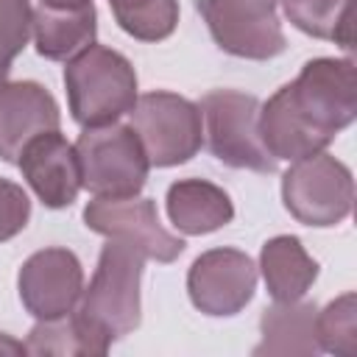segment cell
Returning a JSON list of instances; mask_svg holds the SVG:
<instances>
[{
	"instance_id": "obj_1",
	"label": "cell",
	"mask_w": 357,
	"mask_h": 357,
	"mask_svg": "<svg viewBox=\"0 0 357 357\" xmlns=\"http://www.w3.org/2000/svg\"><path fill=\"white\" fill-rule=\"evenodd\" d=\"M145 254L126 240L109 237L100 248L98 268L84 287L75 312L112 343L131 335L142 321L139 282Z\"/></svg>"
},
{
	"instance_id": "obj_2",
	"label": "cell",
	"mask_w": 357,
	"mask_h": 357,
	"mask_svg": "<svg viewBox=\"0 0 357 357\" xmlns=\"http://www.w3.org/2000/svg\"><path fill=\"white\" fill-rule=\"evenodd\" d=\"M64 89L81 128L117 123L137 103V70L123 53L92 42L67 61Z\"/></svg>"
},
{
	"instance_id": "obj_3",
	"label": "cell",
	"mask_w": 357,
	"mask_h": 357,
	"mask_svg": "<svg viewBox=\"0 0 357 357\" xmlns=\"http://www.w3.org/2000/svg\"><path fill=\"white\" fill-rule=\"evenodd\" d=\"M298 120L326 145L357 117V73L351 59H310L282 86Z\"/></svg>"
},
{
	"instance_id": "obj_4",
	"label": "cell",
	"mask_w": 357,
	"mask_h": 357,
	"mask_svg": "<svg viewBox=\"0 0 357 357\" xmlns=\"http://www.w3.org/2000/svg\"><path fill=\"white\" fill-rule=\"evenodd\" d=\"M75 153L81 187L95 198H131L139 195L148 181L151 162L131 126L106 123L84 128L75 142Z\"/></svg>"
},
{
	"instance_id": "obj_5",
	"label": "cell",
	"mask_w": 357,
	"mask_h": 357,
	"mask_svg": "<svg viewBox=\"0 0 357 357\" xmlns=\"http://www.w3.org/2000/svg\"><path fill=\"white\" fill-rule=\"evenodd\" d=\"M151 167H173L190 162L204 145V120L198 103L184 95L156 89L137 95L128 112Z\"/></svg>"
},
{
	"instance_id": "obj_6",
	"label": "cell",
	"mask_w": 357,
	"mask_h": 357,
	"mask_svg": "<svg viewBox=\"0 0 357 357\" xmlns=\"http://www.w3.org/2000/svg\"><path fill=\"white\" fill-rule=\"evenodd\" d=\"M204 134L212 156L237 170L273 173L276 159L262 148L257 134L259 100L240 89H212L198 103Z\"/></svg>"
},
{
	"instance_id": "obj_7",
	"label": "cell",
	"mask_w": 357,
	"mask_h": 357,
	"mask_svg": "<svg viewBox=\"0 0 357 357\" xmlns=\"http://www.w3.org/2000/svg\"><path fill=\"white\" fill-rule=\"evenodd\" d=\"M282 201L284 209L304 226H337L351 212V170L326 151L298 159L282 176Z\"/></svg>"
},
{
	"instance_id": "obj_8",
	"label": "cell",
	"mask_w": 357,
	"mask_h": 357,
	"mask_svg": "<svg viewBox=\"0 0 357 357\" xmlns=\"http://www.w3.org/2000/svg\"><path fill=\"white\" fill-rule=\"evenodd\" d=\"M276 6L279 0H195L215 45L251 61L276 59L287 47Z\"/></svg>"
},
{
	"instance_id": "obj_9",
	"label": "cell",
	"mask_w": 357,
	"mask_h": 357,
	"mask_svg": "<svg viewBox=\"0 0 357 357\" xmlns=\"http://www.w3.org/2000/svg\"><path fill=\"white\" fill-rule=\"evenodd\" d=\"M84 223L89 231L131 243L153 262H173L184 251V240L162 226L153 198H95L84 206Z\"/></svg>"
},
{
	"instance_id": "obj_10",
	"label": "cell",
	"mask_w": 357,
	"mask_h": 357,
	"mask_svg": "<svg viewBox=\"0 0 357 357\" xmlns=\"http://www.w3.org/2000/svg\"><path fill=\"white\" fill-rule=\"evenodd\" d=\"M257 290V265L240 248H209L187 273V293L195 310L229 318L245 310Z\"/></svg>"
},
{
	"instance_id": "obj_11",
	"label": "cell",
	"mask_w": 357,
	"mask_h": 357,
	"mask_svg": "<svg viewBox=\"0 0 357 357\" xmlns=\"http://www.w3.org/2000/svg\"><path fill=\"white\" fill-rule=\"evenodd\" d=\"M17 290L22 307L36 321H53L78 307L84 293V268L70 248H42L22 262Z\"/></svg>"
},
{
	"instance_id": "obj_12",
	"label": "cell",
	"mask_w": 357,
	"mask_h": 357,
	"mask_svg": "<svg viewBox=\"0 0 357 357\" xmlns=\"http://www.w3.org/2000/svg\"><path fill=\"white\" fill-rule=\"evenodd\" d=\"M17 167L22 170V178L47 209H64L78 198L81 190L78 153L75 145H70L59 128L33 137L22 148Z\"/></svg>"
},
{
	"instance_id": "obj_13",
	"label": "cell",
	"mask_w": 357,
	"mask_h": 357,
	"mask_svg": "<svg viewBox=\"0 0 357 357\" xmlns=\"http://www.w3.org/2000/svg\"><path fill=\"white\" fill-rule=\"evenodd\" d=\"M61 112L56 98L36 81H6L0 86V159L17 165L22 148L45 134L56 131Z\"/></svg>"
},
{
	"instance_id": "obj_14",
	"label": "cell",
	"mask_w": 357,
	"mask_h": 357,
	"mask_svg": "<svg viewBox=\"0 0 357 357\" xmlns=\"http://www.w3.org/2000/svg\"><path fill=\"white\" fill-rule=\"evenodd\" d=\"M167 218L176 226V231L198 237L212 234L231 223L234 204L229 192L206 178H181L167 187Z\"/></svg>"
},
{
	"instance_id": "obj_15",
	"label": "cell",
	"mask_w": 357,
	"mask_h": 357,
	"mask_svg": "<svg viewBox=\"0 0 357 357\" xmlns=\"http://www.w3.org/2000/svg\"><path fill=\"white\" fill-rule=\"evenodd\" d=\"M318 307L312 301H276L259 318L262 340L254 346V354L262 357H312L321 351L315 329Z\"/></svg>"
},
{
	"instance_id": "obj_16",
	"label": "cell",
	"mask_w": 357,
	"mask_h": 357,
	"mask_svg": "<svg viewBox=\"0 0 357 357\" xmlns=\"http://www.w3.org/2000/svg\"><path fill=\"white\" fill-rule=\"evenodd\" d=\"M98 14L95 6L81 8H33V45L47 61H70L95 42Z\"/></svg>"
},
{
	"instance_id": "obj_17",
	"label": "cell",
	"mask_w": 357,
	"mask_h": 357,
	"mask_svg": "<svg viewBox=\"0 0 357 357\" xmlns=\"http://www.w3.org/2000/svg\"><path fill=\"white\" fill-rule=\"evenodd\" d=\"M259 271L273 301H298L318 279V262L296 234H276L259 251Z\"/></svg>"
},
{
	"instance_id": "obj_18",
	"label": "cell",
	"mask_w": 357,
	"mask_h": 357,
	"mask_svg": "<svg viewBox=\"0 0 357 357\" xmlns=\"http://www.w3.org/2000/svg\"><path fill=\"white\" fill-rule=\"evenodd\" d=\"M109 346L112 340L95 332L75 310L53 321H36L25 340L28 354H67V357L106 354Z\"/></svg>"
},
{
	"instance_id": "obj_19",
	"label": "cell",
	"mask_w": 357,
	"mask_h": 357,
	"mask_svg": "<svg viewBox=\"0 0 357 357\" xmlns=\"http://www.w3.org/2000/svg\"><path fill=\"white\" fill-rule=\"evenodd\" d=\"M284 17L307 36L326 39L351 50L354 45V25H351V6L354 0H279Z\"/></svg>"
},
{
	"instance_id": "obj_20",
	"label": "cell",
	"mask_w": 357,
	"mask_h": 357,
	"mask_svg": "<svg viewBox=\"0 0 357 357\" xmlns=\"http://www.w3.org/2000/svg\"><path fill=\"white\" fill-rule=\"evenodd\" d=\"M117 25L139 42H162L178 25L176 0H109Z\"/></svg>"
},
{
	"instance_id": "obj_21",
	"label": "cell",
	"mask_w": 357,
	"mask_h": 357,
	"mask_svg": "<svg viewBox=\"0 0 357 357\" xmlns=\"http://www.w3.org/2000/svg\"><path fill=\"white\" fill-rule=\"evenodd\" d=\"M321 351L354 357L357 354V296L349 290L318 310L315 318Z\"/></svg>"
},
{
	"instance_id": "obj_22",
	"label": "cell",
	"mask_w": 357,
	"mask_h": 357,
	"mask_svg": "<svg viewBox=\"0 0 357 357\" xmlns=\"http://www.w3.org/2000/svg\"><path fill=\"white\" fill-rule=\"evenodd\" d=\"M33 33L31 0H0V86L8 81L14 59L25 50Z\"/></svg>"
},
{
	"instance_id": "obj_23",
	"label": "cell",
	"mask_w": 357,
	"mask_h": 357,
	"mask_svg": "<svg viewBox=\"0 0 357 357\" xmlns=\"http://www.w3.org/2000/svg\"><path fill=\"white\" fill-rule=\"evenodd\" d=\"M31 220V198L28 192L8 181L0 178V243L17 237Z\"/></svg>"
},
{
	"instance_id": "obj_24",
	"label": "cell",
	"mask_w": 357,
	"mask_h": 357,
	"mask_svg": "<svg viewBox=\"0 0 357 357\" xmlns=\"http://www.w3.org/2000/svg\"><path fill=\"white\" fill-rule=\"evenodd\" d=\"M0 354H25V343L8 337L6 332H0Z\"/></svg>"
},
{
	"instance_id": "obj_25",
	"label": "cell",
	"mask_w": 357,
	"mask_h": 357,
	"mask_svg": "<svg viewBox=\"0 0 357 357\" xmlns=\"http://www.w3.org/2000/svg\"><path fill=\"white\" fill-rule=\"evenodd\" d=\"M89 3L92 0H39V6H47V8H81Z\"/></svg>"
}]
</instances>
